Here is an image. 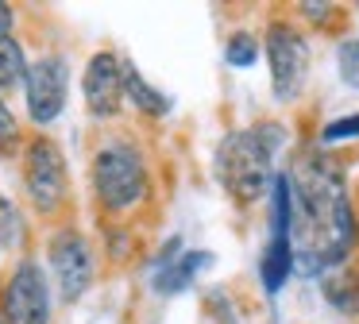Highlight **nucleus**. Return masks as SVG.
Returning a JSON list of instances; mask_svg holds the SVG:
<instances>
[{"label": "nucleus", "instance_id": "f257e3e1", "mask_svg": "<svg viewBox=\"0 0 359 324\" xmlns=\"http://www.w3.org/2000/svg\"><path fill=\"white\" fill-rule=\"evenodd\" d=\"M290 185V247L302 274H325L340 266L355 247V212L348 201V185L332 158L305 151L294 162Z\"/></svg>", "mask_w": 359, "mask_h": 324}, {"label": "nucleus", "instance_id": "f03ea898", "mask_svg": "<svg viewBox=\"0 0 359 324\" xmlns=\"http://www.w3.org/2000/svg\"><path fill=\"white\" fill-rule=\"evenodd\" d=\"M286 131L278 123H255L243 131H228L217 147V182L240 205H255L271 189V162L278 154Z\"/></svg>", "mask_w": 359, "mask_h": 324}, {"label": "nucleus", "instance_id": "7ed1b4c3", "mask_svg": "<svg viewBox=\"0 0 359 324\" xmlns=\"http://www.w3.org/2000/svg\"><path fill=\"white\" fill-rule=\"evenodd\" d=\"M93 193L109 216H128L147 197V158L132 139L109 135L93 151Z\"/></svg>", "mask_w": 359, "mask_h": 324}, {"label": "nucleus", "instance_id": "20e7f679", "mask_svg": "<svg viewBox=\"0 0 359 324\" xmlns=\"http://www.w3.org/2000/svg\"><path fill=\"white\" fill-rule=\"evenodd\" d=\"M24 185L35 212L55 216L66 205V158L50 135H35L24 154Z\"/></svg>", "mask_w": 359, "mask_h": 324}, {"label": "nucleus", "instance_id": "39448f33", "mask_svg": "<svg viewBox=\"0 0 359 324\" xmlns=\"http://www.w3.org/2000/svg\"><path fill=\"white\" fill-rule=\"evenodd\" d=\"M266 58H271V89L274 97L286 104L297 100L305 89V74H309V43L305 35L286 20H274L266 27Z\"/></svg>", "mask_w": 359, "mask_h": 324}, {"label": "nucleus", "instance_id": "423d86ee", "mask_svg": "<svg viewBox=\"0 0 359 324\" xmlns=\"http://www.w3.org/2000/svg\"><path fill=\"white\" fill-rule=\"evenodd\" d=\"M4 324H50V285L35 259H20L0 293Z\"/></svg>", "mask_w": 359, "mask_h": 324}, {"label": "nucleus", "instance_id": "0eeeda50", "mask_svg": "<svg viewBox=\"0 0 359 324\" xmlns=\"http://www.w3.org/2000/svg\"><path fill=\"white\" fill-rule=\"evenodd\" d=\"M66 89H70V66L62 54H43V58L27 62L24 74V100H27V116L39 128L55 123L66 108Z\"/></svg>", "mask_w": 359, "mask_h": 324}, {"label": "nucleus", "instance_id": "6e6552de", "mask_svg": "<svg viewBox=\"0 0 359 324\" xmlns=\"http://www.w3.org/2000/svg\"><path fill=\"white\" fill-rule=\"evenodd\" d=\"M47 259L58 278L62 301H78L93 285V251H89V239L78 228H58L47 243Z\"/></svg>", "mask_w": 359, "mask_h": 324}, {"label": "nucleus", "instance_id": "1a4fd4ad", "mask_svg": "<svg viewBox=\"0 0 359 324\" xmlns=\"http://www.w3.org/2000/svg\"><path fill=\"white\" fill-rule=\"evenodd\" d=\"M120 54L97 50L86 66L81 89H86V108L93 120H116L124 104V74H120Z\"/></svg>", "mask_w": 359, "mask_h": 324}, {"label": "nucleus", "instance_id": "9d476101", "mask_svg": "<svg viewBox=\"0 0 359 324\" xmlns=\"http://www.w3.org/2000/svg\"><path fill=\"white\" fill-rule=\"evenodd\" d=\"M209 262H212L209 251H182L178 259L166 262L163 270H151V285H155L163 297H174V293L189 290V285H194V278L201 274Z\"/></svg>", "mask_w": 359, "mask_h": 324}, {"label": "nucleus", "instance_id": "9b49d317", "mask_svg": "<svg viewBox=\"0 0 359 324\" xmlns=\"http://www.w3.org/2000/svg\"><path fill=\"white\" fill-rule=\"evenodd\" d=\"M290 270H294V247H290V231H274L271 243L263 251V262H259V274H263V290L278 293L286 285Z\"/></svg>", "mask_w": 359, "mask_h": 324}, {"label": "nucleus", "instance_id": "f8f14e48", "mask_svg": "<svg viewBox=\"0 0 359 324\" xmlns=\"http://www.w3.org/2000/svg\"><path fill=\"white\" fill-rule=\"evenodd\" d=\"M325 301L340 313H359V266H351L348 259L340 266L325 270Z\"/></svg>", "mask_w": 359, "mask_h": 324}, {"label": "nucleus", "instance_id": "ddd939ff", "mask_svg": "<svg viewBox=\"0 0 359 324\" xmlns=\"http://www.w3.org/2000/svg\"><path fill=\"white\" fill-rule=\"evenodd\" d=\"M120 74H124V97L132 100L143 116H155V120H158V116L170 112V97H166V93H158L155 85H147V77H143L128 58L120 62Z\"/></svg>", "mask_w": 359, "mask_h": 324}, {"label": "nucleus", "instance_id": "4468645a", "mask_svg": "<svg viewBox=\"0 0 359 324\" xmlns=\"http://www.w3.org/2000/svg\"><path fill=\"white\" fill-rule=\"evenodd\" d=\"M24 74H27V54H24V46L16 43V39H0V97L8 89H16L20 81H24Z\"/></svg>", "mask_w": 359, "mask_h": 324}, {"label": "nucleus", "instance_id": "2eb2a0df", "mask_svg": "<svg viewBox=\"0 0 359 324\" xmlns=\"http://www.w3.org/2000/svg\"><path fill=\"white\" fill-rule=\"evenodd\" d=\"M20 243H24V220H20L16 205L0 193V247L8 251V247H20Z\"/></svg>", "mask_w": 359, "mask_h": 324}, {"label": "nucleus", "instance_id": "dca6fc26", "mask_svg": "<svg viewBox=\"0 0 359 324\" xmlns=\"http://www.w3.org/2000/svg\"><path fill=\"white\" fill-rule=\"evenodd\" d=\"M224 58H228V66H236V69L255 66V58H259V43H255V35H248V31L232 35V39H228V46H224Z\"/></svg>", "mask_w": 359, "mask_h": 324}, {"label": "nucleus", "instance_id": "f3484780", "mask_svg": "<svg viewBox=\"0 0 359 324\" xmlns=\"http://www.w3.org/2000/svg\"><path fill=\"white\" fill-rule=\"evenodd\" d=\"M336 58H340V77L351 89H359V39H344Z\"/></svg>", "mask_w": 359, "mask_h": 324}, {"label": "nucleus", "instance_id": "a211bd4d", "mask_svg": "<svg viewBox=\"0 0 359 324\" xmlns=\"http://www.w3.org/2000/svg\"><path fill=\"white\" fill-rule=\"evenodd\" d=\"M355 135H359V112H355V116H344V120L325 123V131H320V143L332 147V143H344V139H355Z\"/></svg>", "mask_w": 359, "mask_h": 324}, {"label": "nucleus", "instance_id": "6ab92c4d", "mask_svg": "<svg viewBox=\"0 0 359 324\" xmlns=\"http://www.w3.org/2000/svg\"><path fill=\"white\" fill-rule=\"evenodd\" d=\"M20 143V120L12 116L8 100L0 97V151H8V147Z\"/></svg>", "mask_w": 359, "mask_h": 324}, {"label": "nucleus", "instance_id": "aec40b11", "mask_svg": "<svg viewBox=\"0 0 359 324\" xmlns=\"http://www.w3.org/2000/svg\"><path fill=\"white\" fill-rule=\"evenodd\" d=\"M12 27H16V12H12V4L0 0V39H8Z\"/></svg>", "mask_w": 359, "mask_h": 324}, {"label": "nucleus", "instance_id": "412c9836", "mask_svg": "<svg viewBox=\"0 0 359 324\" xmlns=\"http://www.w3.org/2000/svg\"><path fill=\"white\" fill-rule=\"evenodd\" d=\"M0 324H4V313H0Z\"/></svg>", "mask_w": 359, "mask_h": 324}, {"label": "nucleus", "instance_id": "4be33fe9", "mask_svg": "<svg viewBox=\"0 0 359 324\" xmlns=\"http://www.w3.org/2000/svg\"><path fill=\"white\" fill-rule=\"evenodd\" d=\"M0 293H4V285H0Z\"/></svg>", "mask_w": 359, "mask_h": 324}]
</instances>
